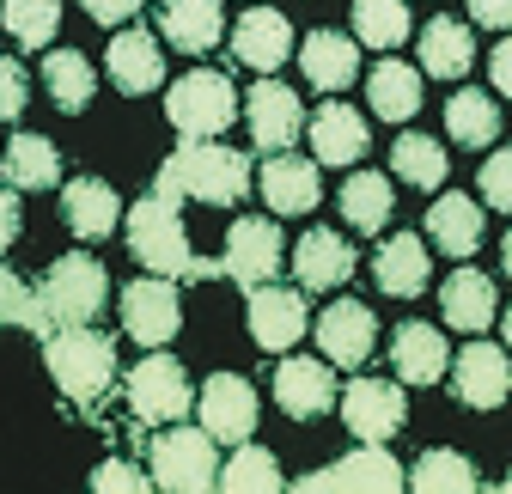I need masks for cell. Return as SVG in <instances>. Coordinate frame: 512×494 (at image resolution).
Here are the masks:
<instances>
[{"mask_svg":"<svg viewBox=\"0 0 512 494\" xmlns=\"http://www.w3.org/2000/svg\"><path fill=\"white\" fill-rule=\"evenodd\" d=\"M250 183H256V171H250V159H244L238 147L183 141V147L159 165L153 190H159V196H177V202L196 196V202H208V208H232V202L250 196Z\"/></svg>","mask_w":512,"mask_h":494,"instance_id":"cell-1","label":"cell"},{"mask_svg":"<svg viewBox=\"0 0 512 494\" xmlns=\"http://www.w3.org/2000/svg\"><path fill=\"white\" fill-rule=\"evenodd\" d=\"M128 251H135V263L147 275H171V281H214V275H226L220 263L189 251L183 220H177V196H159V190L128 208Z\"/></svg>","mask_w":512,"mask_h":494,"instance_id":"cell-2","label":"cell"},{"mask_svg":"<svg viewBox=\"0 0 512 494\" xmlns=\"http://www.w3.org/2000/svg\"><path fill=\"white\" fill-rule=\"evenodd\" d=\"M43 360H49V379L68 391V403L98 415L104 391L116 385V342L92 324H61L43 336Z\"/></svg>","mask_w":512,"mask_h":494,"instance_id":"cell-3","label":"cell"},{"mask_svg":"<svg viewBox=\"0 0 512 494\" xmlns=\"http://www.w3.org/2000/svg\"><path fill=\"white\" fill-rule=\"evenodd\" d=\"M104 299H110V275H104V263L92 251L55 257L49 275L37 281V305H43L49 330H61V324H92L104 312Z\"/></svg>","mask_w":512,"mask_h":494,"instance_id":"cell-4","label":"cell"},{"mask_svg":"<svg viewBox=\"0 0 512 494\" xmlns=\"http://www.w3.org/2000/svg\"><path fill=\"white\" fill-rule=\"evenodd\" d=\"M147 470H153V488H171V494H208V488L220 482L214 434H208V427H165V434L147 446Z\"/></svg>","mask_w":512,"mask_h":494,"instance_id":"cell-5","label":"cell"},{"mask_svg":"<svg viewBox=\"0 0 512 494\" xmlns=\"http://www.w3.org/2000/svg\"><path fill=\"white\" fill-rule=\"evenodd\" d=\"M165 116H171V129H177L183 141H214V135H226V129H232V116H238V92H232V80H226V74H214V68H189V74L171 86Z\"/></svg>","mask_w":512,"mask_h":494,"instance_id":"cell-6","label":"cell"},{"mask_svg":"<svg viewBox=\"0 0 512 494\" xmlns=\"http://www.w3.org/2000/svg\"><path fill=\"white\" fill-rule=\"evenodd\" d=\"M183 324V299H177V281L171 275H141L122 287V330L128 342L141 348H165Z\"/></svg>","mask_w":512,"mask_h":494,"instance_id":"cell-7","label":"cell"},{"mask_svg":"<svg viewBox=\"0 0 512 494\" xmlns=\"http://www.w3.org/2000/svg\"><path fill=\"white\" fill-rule=\"evenodd\" d=\"M342 421L360 446H384L409 421V391H397L391 379H354V385H342Z\"/></svg>","mask_w":512,"mask_h":494,"instance_id":"cell-8","label":"cell"},{"mask_svg":"<svg viewBox=\"0 0 512 494\" xmlns=\"http://www.w3.org/2000/svg\"><path fill=\"white\" fill-rule=\"evenodd\" d=\"M128 409H135L141 421H183L189 415V403H196V391H189V373L171 360V354H147L135 373H128Z\"/></svg>","mask_w":512,"mask_h":494,"instance_id":"cell-9","label":"cell"},{"mask_svg":"<svg viewBox=\"0 0 512 494\" xmlns=\"http://www.w3.org/2000/svg\"><path fill=\"white\" fill-rule=\"evenodd\" d=\"M403 482H409V470L384 452V446H360V452H348V458H336L324 470L299 476L305 494H330V488H348V494H397Z\"/></svg>","mask_w":512,"mask_h":494,"instance_id":"cell-10","label":"cell"},{"mask_svg":"<svg viewBox=\"0 0 512 494\" xmlns=\"http://www.w3.org/2000/svg\"><path fill=\"white\" fill-rule=\"evenodd\" d=\"M250 342L263 348V354H287L305 330H311V312H305V293H293V287H275V281H263V287H250Z\"/></svg>","mask_w":512,"mask_h":494,"instance_id":"cell-11","label":"cell"},{"mask_svg":"<svg viewBox=\"0 0 512 494\" xmlns=\"http://www.w3.org/2000/svg\"><path fill=\"white\" fill-rule=\"evenodd\" d=\"M220 269H226L238 287H263V281H275V269H281V226H275V220H263V214L232 220Z\"/></svg>","mask_w":512,"mask_h":494,"instance_id":"cell-12","label":"cell"},{"mask_svg":"<svg viewBox=\"0 0 512 494\" xmlns=\"http://www.w3.org/2000/svg\"><path fill=\"white\" fill-rule=\"evenodd\" d=\"M244 122H250V141L263 147V153H287V147L305 135V110H299V98H293L281 80H269V74L244 92Z\"/></svg>","mask_w":512,"mask_h":494,"instance_id":"cell-13","label":"cell"},{"mask_svg":"<svg viewBox=\"0 0 512 494\" xmlns=\"http://www.w3.org/2000/svg\"><path fill=\"white\" fill-rule=\"evenodd\" d=\"M196 409H202V427L226 446H244L256 434V385L238 379V373H214L196 391Z\"/></svg>","mask_w":512,"mask_h":494,"instance_id":"cell-14","label":"cell"},{"mask_svg":"<svg viewBox=\"0 0 512 494\" xmlns=\"http://www.w3.org/2000/svg\"><path fill=\"white\" fill-rule=\"evenodd\" d=\"M336 373H330V360H305V354H287L275 366V403L281 415L293 421H317V415H330L336 409Z\"/></svg>","mask_w":512,"mask_h":494,"instance_id":"cell-15","label":"cell"},{"mask_svg":"<svg viewBox=\"0 0 512 494\" xmlns=\"http://www.w3.org/2000/svg\"><path fill=\"white\" fill-rule=\"evenodd\" d=\"M452 391L464 409H500L512 391V354L494 342H464V354L452 360Z\"/></svg>","mask_w":512,"mask_h":494,"instance_id":"cell-16","label":"cell"},{"mask_svg":"<svg viewBox=\"0 0 512 494\" xmlns=\"http://www.w3.org/2000/svg\"><path fill=\"white\" fill-rule=\"evenodd\" d=\"M104 74H110V80H116V92H128V98L159 92V86H165V49H159V37H153V31H141V25L116 31V37H110V49H104Z\"/></svg>","mask_w":512,"mask_h":494,"instance_id":"cell-17","label":"cell"},{"mask_svg":"<svg viewBox=\"0 0 512 494\" xmlns=\"http://www.w3.org/2000/svg\"><path fill=\"white\" fill-rule=\"evenodd\" d=\"M317 330V348H324L330 366H366L372 360V342H378V324L360 299H336L324 305V318L311 324Z\"/></svg>","mask_w":512,"mask_h":494,"instance_id":"cell-18","label":"cell"},{"mask_svg":"<svg viewBox=\"0 0 512 494\" xmlns=\"http://www.w3.org/2000/svg\"><path fill=\"white\" fill-rule=\"evenodd\" d=\"M354 244L342 238V232H330V226H317V232H305L299 244H293V281L305 287V293H330V287H342L348 275H354Z\"/></svg>","mask_w":512,"mask_h":494,"instance_id":"cell-19","label":"cell"},{"mask_svg":"<svg viewBox=\"0 0 512 494\" xmlns=\"http://www.w3.org/2000/svg\"><path fill=\"white\" fill-rule=\"evenodd\" d=\"M61 220H68L74 238L98 244V238H110L122 226V196L104 177H74V183H61Z\"/></svg>","mask_w":512,"mask_h":494,"instance_id":"cell-20","label":"cell"},{"mask_svg":"<svg viewBox=\"0 0 512 494\" xmlns=\"http://www.w3.org/2000/svg\"><path fill=\"white\" fill-rule=\"evenodd\" d=\"M256 190H263L269 214H311L317 208V159H293V153H269L256 171Z\"/></svg>","mask_w":512,"mask_h":494,"instance_id":"cell-21","label":"cell"},{"mask_svg":"<svg viewBox=\"0 0 512 494\" xmlns=\"http://www.w3.org/2000/svg\"><path fill=\"white\" fill-rule=\"evenodd\" d=\"M232 55L256 74H275L281 61L293 55V25L275 13V7H250L238 25H232Z\"/></svg>","mask_w":512,"mask_h":494,"instance_id":"cell-22","label":"cell"},{"mask_svg":"<svg viewBox=\"0 0 512 494\" xmlns=\"http://www.w3.org/2000/svg\"><path fill=\"white\" fill-rule=\"evenodd\" d=\"M293 55H299V68L317 92H348L354 74H360V43L342 37V31H311Z\"/></svg>","mask_w":512,"mask_h":494,"instance_id":"cell-23","label":"cell"},{"mask_svg":"<svg viewBox=\"0 0 512 494\" xmlns=\"http://www.w3.org/2000/svg\"><path fill=\"white\" fill-rule=\"evenodd\" d=\"M391 366L403 385H439L452 373V354H445V336L433 324H397L391 330Z\"/></svg>","mask_w":512,"mask_h":494,"instance_id":"cell-24","label":"cell"},{"mask_svg":"<svg viewBox=\"0 0 512 494\" xmlns=\"http://www.w3.org/2000/svg\"><path fill=\"white\" fill-rule=\"evenodd\" d=\"M305 135H311V153H317V165H354L360 153H366V116L354 110V104H324L311 122H305Z\"/></svg>","mask_w":512,"mask_h":494,"instance_id":"cell-25","label":"cell"},{"mask_svg":"<svg viewBox=\"0 0 512 494\" xmlns=\"http://www.w3.org/2000/svg\"><path fill=\"white\" fill-rule=\"evenodd\" d=\"M159 31L183 55H208L220 43V31H226L220 0H159Z\"/></svg>","mask_w":512,"mask_h":494,"instance_id":"cell-26","label":"cell"},{"mask_svg":"<svg viewBox=\"0 0 512 494\" xmlns=\"http://www.w3.org/2000/svg\"><path fill=\"white\" fill-rule=\"evenodd\" d=\"M372 281H378V293H391V299H415L427 287V244L415 232L384 238L378 257H372Z\"/></svg>","mask_w":512,"mask_h":494,"instance_id":"cell-27","label":"cell"},{"mask_svg":"<svg viewBox=\"0 0 512 494\" xmlns=\"http://www.w3.org/2000/svg\"><path fill=\"white\" fill-rule=\"evenodd\" d=\"M476 61V43H470V25L464 19H427L421 25V74L433 80H464Z\"/></svg>","mask_w":512,"mask_h":494,"instance_id":"cell-28","label":"cell"},{"mask_svg":"<svg viewBox=\"0 0 512 494\" xmlns=\"http://www.w3.org/2000/svg\"><path fill=\"white\" fill-rule=\"evenodd\" d=\"M0 177L13 190H55L61 183V147L43 141V135H13L0 147Z\"/></svg>","mask_w":512,"mask_h":494,"instance_id":"cell-29","label":"cell"},{"mask_svg":"<svg viewBox=\"0 0 512 494\" xmlns=\"http://www.w3.org/2000/svg\"><path fill=\"white\" fill-rule=\"evenodd\" d=\"M439 305H445V324H452V330L482 336L494 324V281L482 269H458L452 281L439 287Z\"/></svg>","mask_w":512,"mask_h":494,"instance_id":"cell-30","label":"cell"},{"mask_svg":"<svg viewBox=\"0 0 512 494\" xmlns=\"http://www.w3.org/2000/svg\"><path fill=\"white\" fill-rule=\"evenodd\" d=\"M366 98H372V116L409 122V116L421 110V74L409 68V61H391V55H384L378 68L366 74Z\"/></svg>","mask_w":512,"mask_h":494,"instance_id":"cell-31","label":"cell"},{"mask_svg":"<svg viewBox=\"0 0 512 494\" xmlns=\"http://www.w3.org/2000/svg\"><path fill=\"white\" fill-rule=\"evenodd\" d=\"M427 238L439 244L445 257H470L476 244H482V202H470V196H439L427 208Z\"/></svg>","mask_w":512,"mask_h":494,"instance_id":"cell-32","label":"cell"},{"mask_svg":"<svg viewBox=\"0 0 512 494\" xmlns=\"http://www.w3.org/2000/svg\"><path fill=\"white\" fill-rule=\"evenodd\" d=\"M445 135H452L458 147H494L500 141V104L476 86L452 92L445 98Z\"/></svg>","mask_w":512,"mask_h":494,"instance_id":"cell-33","label":"cell"},{"mask_svg":"<svg viewBox=\"0 0 512 494\" xmlns=\"http://www.w3.org/2000/svg\"><path fill=\"white\" fill-rule=\"evenodd\" d=\"M92 86H98V74H92V61L80 49H49L43 55V92L55 98V110L80 116L92 104Z\"/></svg>","mask_w":512,"mask_h":494,"instance_id":"cell-34","label":"cell"},{"mask_svg":"<svg viewBox=\"0 0 512 494\" xmlns=\"http://www.w3.org/2000/svg\"><path fill=\"white\" fill-rule=\"evenodd\" d=\"M336 202H342V220L354 232H384V220H391V208H397L391 177H384V171H354Z\"/></svg>","mask_w":512,"mask_h":494,"instance_id":"cell-35","label":"cell"},{"mask_svg":"<svg viewBox=\"0 0 512 494\" xmlns=\"http://www.w3.org/2000/svg\"><path fill=\"white\" fill-rule=\"evenodd\" d=\"M220 488H232V494H275V488H281V464H275V452H269V446H256V440H244V446L220 464Z\"/></svg>","mask_w":512,"mask_h":494,"instance_id":"cell-36","label":"cell"},{"mask_svg":"<svg viewBox=\"0 0 512 494\" xmlns=\"http://www.w3.org/2000/svg\"><path fill=\"white\" fill-rule=\"evenodd\" d=\"M409 482L421 494H470V488H482V476H476V464L464 452H421L409 464Z\"/></svg>","mask_w":512,"mask_h":494,"instance_id":"cell-37","label":"cell"},{"mask_svg":"<svg viewBox=\"0 0 512 494\" xmlns=\"http://www.w3.org/2000/svg\"><path fill=\"white\" fill-rule=\"evenodd\" d=\"M409 37V0H354V43L397 49Z\"/></svg>","mask_w":512,"mask_h":494,"instance_id":"cell-38","label":"cell"},{"mask_svg":"<svg viewBox=\"0 0 512 494\" xmlns=\"http://www.w3.org/2000/svg\"><path fill=\"white\" fill-rule=\"evenodd\" d=\"M0 25H7L13 43L43 49L61 31V7H55V0H0Z\"/></svg>","mask_w":512,"mask_h":494,"instance_id":"cell-39","label":"cell"},{"mask_svg":"<svg viewBox=\"0 0 512 494\" xmlns=\"http://www.w3.org/2000/svg\"><path fill=\"white\" fill-rule=\"evenodd\" d=\"M391 171L415 190H439L445 183V147H433L427 135H397L391 141Z\"/></svg>","mask_w":512,"mask_h":494,"instance_id":"cell-40","label":"cell"},{"mask_svg":"<svg viewBox=\"0 0 512 494\" xmlns=\"http://www.w3.org/2000/svg\"><path fill=\"white\" fill-rule=\"evenodd\" d=\"M476 190H482V202H488V208L512 214V147H500V153H488V159H482Z\"/></svg>","mask_w":512,"mask_h":494,"instance_id":"cell-41","label":"cell"},{"mask_svg":"<svg viewBox=\"0 0 512 494\" xmlns=\"http://www.w3.org/2000/svg\"><path fill=\"white\" fill-rule=\"evenodd\" d=\"M92 488H98V494H141V488H153V470L128 464V458H104V464L92 470Z\"/></svg>","mask_w":512,"mask_h":494,"instance_id":"cell-42","label":"cell"},{"mask_svg":"<svg viewBox=\"0 0 512 494\" xmlns=\"http://www.w3.org/2000/svg\"><path fill=\"white\" fill-rule=\"evenodd\" d=\"M0 318H13V324H31V330H43L49 336V318H43V305H37V293H25L7 269H0Z\"/></svg>","mask_w":512,"mask_h":494,"instance_id":"cell-43","label":"cell"},{"mask_svg":"<svg viewBox=\"0 0 512 494\" xmlns=\"http://www.w3.org/2000/svg\"><path fill=\"white\" fill-rule=\"evenodd\" d=\"M25 98H31V80H25V68H19L13 55H0V122L25 116Z\"/></svg>","mask_w":512,"mask_h":494,"instance_id":"cell-44","label":"cell"},{"mask_svg":"<svg viewBox=\"0 0 512 494\" xmlns=\"http://www.w3.org/2000/svg\"><path fill=\"white\" fill-rule=\"evenodd\" d=\"M19 226H25V214H19V190H13L7 177H0V257H7L13 244H19Z\"/></svg>","mask_w":512,"mask_h":494,"instance_id":"cell-45","label":"cell"},{"mask_svg":"<svg viewBox=\"0 0 512 494\" xmlns=\"http://www.w3.org/2000/svg\"><path fill=\"white\" fill-rule=\"evenodd\" d=\"M86 7V19H98V25H128L141 13V0H80Z\"/></svg>","mask_w":512,"mask_h":494,"instance_id":"cell-46","label":"cell"},{"mask_svg":"<svg viewBox=\"0 0 512 494\" xmlns=\"http://www.w3.org/2000/svg\"><path fill=\"white\" fill-rule=\"evenodd\" d=\"M488 80H494V92H500V98H512V37H506V43H494V55H488Z\"/></svg>","mask_w":512,"mask_h":494,"instance_id":"cell-47","label":"cell"},{"mask_svg":"<svg viewBox=\"0 0 512 494\" xmlns=\"http://www.w3.org/2000/svg\"><path fill=\"white\" fill-rule=\"evenodd\" d=\"M470 19L494 25V31H512V0H470Z\"/></svg>","mask_w":512,"mask_h":494,"instance_id":"cell-48","label":"cell"},{"mask_svg":"<svg viewBox=\"0 0 512 494\" xmlns=\"http://www.w3.org/2000/svg\"><path fill=\"white\" fill-rule=\"evenodd\" d=\"M500 263H506V275H512V232L500 238Z\"/></svg>","mask_w":512,"mask_h":494,"instance_id":"cell-49","label":"cell"},{"mask_svg":"<svg viewBox=\"0 0 512 494\" xmlns=\"http://www.w3.org/2000/svg\"><path fill=\"white\" fill-rule=\"evenodd\" d=\"M500 330H506V354H512V305H506V324Z\"/></svg>","mask_w":512,"mask_h":494,"instance_id":"cell-50","label":"cell"},{"mask_svg":"<svg viewBox=\"0 0 512 494\" xmlns=\"http://www.w3.org/2000/svg\"><path fill=\"white\" fill-rule=\"evenodd\" d=\"M506 488H512V470H506Z\"/></svg>","mask_w":512,"mask_h":494,"instance_id":"cell-51","label":"cell"}]
</instances>
